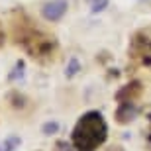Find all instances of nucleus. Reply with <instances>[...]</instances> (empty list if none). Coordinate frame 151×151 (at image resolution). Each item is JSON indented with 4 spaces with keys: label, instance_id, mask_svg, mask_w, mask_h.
<instances>
[{
    "label": "nucleus",
    "instance_id": "nucleus-16",
    "mask_svg": "<svg viewBox=\"0 0 151 151\" xmlns=\"http://www.w3.org/2000/svg\"><path fill=\"white\" fill-rule=\"evenodd\" d=\"M106 151H124V149H122V147H118V145H116V147H110V149H106Z\"/></svg>",
    "mask_w": 151,
    "mask_h": 151
},
{
    "label": "nucleus",
    "instance_id": "nucleus-4",
    "mask_svg": "<svg viewBox=\"0 0 151 151\" xmlns=\"http://www.w3.org/2000/svg\"><path fill=\"white\" fill-rule=\"evenodd\" d=\"M67 8H69L67 0H51V2L41 6V16H43L47 22H57V20H61V18L65 16Z\"/></svg>",
    "mask_w": 151,
    "mask_h": 151
},
{
    "label": "nucleus",
    "instance_id": "nucleus-2",
    "mask_svg": "<svg viewBox=\"0 0 151 151\" xmlns=\"http://www.w3.org/2000/svg\"><path fill=\"white\" fill-rule=\"evenodd\" d=\"M26 22H14V37L16 43L22 45L24 51H28L34 59L39 61H47L55 53V37L49 34L41 32L39 28H35L28 18L24 16Z\"/></svg>",
    "mask_w": 151,
    "mask_h": 151
},
{
    "label": "nucleus",
    "instance_id": "nucleus-6",
    "mask_svg": "<svg viewBox=\"0 0 151 151\" xmlns=\"http://www.w3.org/2000/svg\"><path fill=\"white\" fill-rule=\"evenodd\" d=\"M141 94V83L139 81H134V83L122 86V90H118L116 100L118 102H135V98Z\"/></svg>",
    "mask_w": 151,
    "mask_h": 151
},
{
    "label": "nucleus",
    "instance_id": "nucleus-12",
    "mask_svg": "<svg viewBox=\"0 0 151 151\" xmlns=\"http://www.w3.org/2000/svg\"><path fill=\"white\" fill-rule=\"evenodd\" d=\"M55 151H77L73 143H67V141H57L55 143Z\"/></svg>",
    "mask_w": 151,
    "mask_h": 151
},
{
    "label": "nucleus",
    "instance_id": "nucleus-8",
    "mask_svg": "<svg viewBox=\"0 0 151 151\" xmlns=\"http://www.w3.org/2000/svg\"><path fill=\"white\" fill-rule=\"evenodd\" d=\"M20 143H22V139L12 135V137H8V139H4L0 143V151H14L16 147H20Z\"/></svg>",
    "mask_w": 151,
    "mask_h": 151
},
{
    "label": "nucleus",
    "instance_id": "nucleus-14",
    "mask_svg": "<svg viewBox=\"0 0 151 151\" xmlns=\"http://www.w3.org/2000/svg\"><path fill=\"white\" fill-rule=\"evenodd\" d=\"M147 122H149V132H147V141H149V145H151V114L147 116Z\"/></svg>",
    "mask_w": 151,
    "mask_h": 151
},
{
    "label": "nucleus",
    "instance_id": "nucleus-17",
    "mask_svg": "<svg viewBox=\"0 0 151 151\" xmlns=\"http://www.w3.org/2000/svg\"><path fill=\"white\" fill-rule=\"evenodd\" d=\"M88 2H90V0H88Z\"/></svg>",
    "mask_w": 151,
    "mask_h": 151
},
{
    "label": "nucleus",
    "instance_id": "nucleus-13",
    "mask_svg": "<svg viewBox=\"0 0 151 151\" xmlns=\"http://www.w3.org/2000/svg\"><path fill=\"white\" fill-rule=\"evenodd\" d=\"M12 100H14V102H12V104H14V106H16V108H24V106H26V102H24V100H26V98H24V96L12 94Z\"/></svg>",
    "mask_w": 151,
    "mask_h": 151
},
{
    "label": "nucleus",
    "instance_id": "nucleus-1",
    "mask_svg": "<svg viewBox=\"0 0 151 151\" xmlns=\"http://www.w3.org/2000/svg\"><path fill=\"white\" fill-rule=\"evenodd\" d=\"M108 137V124L98 110H90L75 124L71 143L77 151H96Z\"/></svg>",
    "mask_w": 151,
    "mask_h": 151
},
{
    "label": "nucleus",
    "instance_id": "nucleus-7",
    "mask_svg": "<svg viewBox=\"0 0 151 151\" xmlns=\"http://www.w3.org/2000/svg\"><path fill=\"white\" fill-rule=\"evenodd\" d=\"M78 71H81V63H78V59H77V57H71L69 63H67V69H65V77L73 78Z\"/></svg>",
    "mask_w": 151,
    "mask_h": 151
},
{
    "label": "nucleus",
    "instance_id": "nucleus-10",
    "mask_svg": "<svg viewBox=\"0 0 151 151\" xmlns=\"http://www.w3.org/2000/svg\"><path fill=\"white\" fill-rule=\"evenodd\" d=\"M106 6H108V0H90V10L94 12V14L102 12Z\"/></svg>",
    "mask_w": 151,
    "mask_h": 151
},
{
    "label": "nucleus",
    "instance_id": "nucleus-11",
    "mask_svg": "<svg viewBox=\"0 0 151 151\" xmlns=\"http://www.w3.org/2000/svg\"><path fill=\"white\" fill-rule=\"evenodd\" d=\"M24 67H26V65H24V61H18V63H16V67H14V73L10 75L12 81H16L18 77H20V78L24 77Z\"/></svg>",
    "mask_w": 151,
    "mask_h": 151
},
{
    "label": "nucleus",
    "instance_id": "nucleus-15",
    "mask_svg": "<svg viewBox=\"0 0 151 151\" xmlns=\"http://www.w3.org/2000/svg\"><path fill=\"white\" fill-rule=\"evenodd\" d=\"M4 43V29H2V26H0V45Z\"/></svg>",
    "mask_w": 151,
    "mask_h": 151
},
{
    "label": "nucleus",
    "instance_id": "nucleus-9",
    "mask_svg": "<svg viewBox=\"0 0 151 151\" xmlns=\"http://www.w3.org/2000/svg\"><path fill=\"white\" fill-rule=\"evenodd\" d=\"M41 132H43L45 135H55L57 132H59V124L57 122H45L43 128H41Z\"/></svg>",
    "mask_w": 151,
    "mask_h": 151
},
{
    "label": "nucleus",
    "instance_id": "nucleus-3",
    "mask_svg": "<svg viewBox=\"0 0 151 151\" xmlns=\"http://www.w3.org/2000/svg\"><path fill=\"white\" fill-rule=\"evenodd\" d=\"M129 55L137 63L151 67V35L147 32H137L129 41Z\"/></svg>",
    "mask_w": 151,
    "mask_h": 151
},
{
    "label": "nucleus",
    "instance_id": "nucleus-5",
    "mask_svg": "<svg viewBox=\"0 0 151 151\" xmlns=\"http://www.w3.org/2000/svg\"><path fill=\"white\" fill-rule=\"evenodd\" d=\"M137 112H139V108L135 106V102H120L116 110V120L120 124H129L132 120H135Z\"/></svg>",
    "mask_w": 151,
    "mask_h": 151
}]
</instances>
